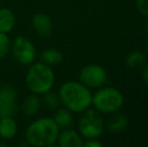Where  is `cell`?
Listing matches in <instances>:
<instances>
[{"instance_id":"cell-1","label":"cell","mask_w":148,"mask_h":147,"mask_svg":"<svg viewBox=\"0 0 148 147\" xmlns=\"http://www.w3.org/2000/svg\"><path fill=\"white\" fill-rule=\"evenodd\" d=\"M58 95L64 107L73 113H82L92 106L93 94L80 81L64 82L60 87Z\"/></svg>"},{"instance_id":"cell-2","label":"cell","mask_w":148,"mask_h":147,"mask_svg":"<svg viewBox=\"0 0 148 147\" xmlns=\"http://www.w3.org/2000/svg\"><path fill=\"white\" fill-rule=\"evenodd\" d=\"M60 131V127L53 118L41 117L31 122L27 126L24 136L28 145L47 147L57 143Z\"/></svg>"},{"instance_id":"cell-3","label":"cell","mask_w":148,"mask_h":147,"mask_svg":"<svg viewBox=\"0 0 148 147\" xmlns=\"http://www.w3.org/2000/svg\"><path fill=\"white\" fill-rule=\"evenodd\" d=\"M55 73L49 66L38 62L32 63L25 75V85L32 94L43 95L53 89Z\"/></svg>"},{"instance_id":"cell-4","label":"cell","mask_w":148,"mask_h":147,"mask_svg":"<svg viewBox=\"0 0 148 147\" xmlns=\"http://www.w3.org/2000/svg\"><path fill=\"white\" fill-rule=\"evenodd\" d=\"M124 105V96L115 87H101L92 97V106L103 114H113Z\"/></svg>"},{"instance_id":"cell-5","label":"cell","mask_w":148,"mask_h":147,"mask_svg":"<svg viewBox=\"0 0 148 147\" xmlns=\"http://www.w3.org/2000/svg\"><path fill=\"white\" fill-rule=\"evenodd\" d=\"M78 123L79 133L84 139H95L103 134L105 122L101 113L95 109H87L82 112Z\"/></svg>"},{"instance_id":"cell-6","label":"cell","mask_w":148,"mask_h":147,"mask_svg":"<svg viewBox=\"0 0 148 147\" xmlns=\"http://www.w3.org/2000/svg\"><path fill=\"white\" fill-rule=\"evenodd\" d=\"M10 51L17 63L23 66H30L36 59V49L30 39L24 36H17L11 41Z\"/></svg>"},{"instance_id":"cell-7","label":"cell","mask_w":148,"mask_h":147,"mask_svg":"<svg viewBox=\"0 0 148 147\" xmlns=\"http://www.w3.org/2000/svg\"><path fill=\"white\" fill-rule=\"evenodd\" d=\"M79 80L89 89H98L106 84L108 74L105 68L99 64H89L80 71Z\"/></svg>"},{"instance_id":"cell-8","label":"cell","mask_w":148,"mask_h":147,"mask_svg":"<svg viewBox=\"0 0 148 147\" xmlns=\"http://www.w3.org/2000/svg\"><path fill=\"white\" fill-rule=\"evenodd\" d=\"M17 94L10 85L0 87V117L14 116L18 112Z\"/></svg>"},{"instance_id":"cell-9","label":"cell","mask_w":148,"mask_h":147,"mask_svg":"<svg viewBox=\"0 0 148 147\" xmlns=\"http://www.w3.org/2000/svg\"><path fill=\"white\" fill-rule=\"evenodd\" d=\"M33 29L41 37H49L53 34V22L51 16L45 13H36L31 18Z\"/></svg>"},{"instance_id":"cell-10","label":"cell","mask_w":148,"mask_h":147,"mask_svg":"<svg viewBox=\"0 0 148 147\" xmlns=\"http://www.w3.org/2000/svg\"><path fill=\"white\" fill-rule=\"evenodd\" d=\"M57 143L60 147H83L84 138L76 130L64 128L60 131Z\"/></svg>"},{"instance_id":"cell-11","label":"cell","mask_w":148,"mask_h":147,"mask_svg":"<svg viewBox=\"0 0 148 147\" xmlns=\"http://www.w3.org/2000/svg\"><path fill=\"white\" fill-rule=\"evenodd\" d=\"M105 127L110 133L120 134L124 132L128 127V118L121 113H113V115L108 119Z\"/></svg>"},{"instance_id":"cell-12","label":"cell","mask_w":148,"mask_h":147,"mask_svg":"<svg viewBox=\"0 0 148 147\" xmlns=\"http://www.w3.org/2000/svg\"><path fill=\"white\" fill-rule=\"evenodd\" d=\"M18 126L13 116L0 117V138L4 140L12 139L16 136Z\"/></svg>"},{"instance_id":"cell-13","label":"cell","mask_w":148,"mask_h":147,"mask_svg":"<svg viewBox=\"0 0 148 147\" xmlns=\"http://www.w3.org/2000/svg\"><path fill=\"white\" fill-rule=\"evenodd\" d=\"M40 106L41 100L39 98V95L31 93L29 96H27L23 100L20 106V110L26 117H32L38 113V111L40 110Z\"/></svg>"},{"instance_id":"cell-14","label":"cell","mask_w":148,"mask_h":147,"mask_svg":"<svg viewBox=\"0 0 148 147\" xmlns=\"http://www.w3.org/2000/svg\"><path fill=\"white\" fill-rule=\"evenodd\" d=\"M16 23V17L14 12L9 8L0 9V32L9 34L12 31Z\"/></svg>"},{"instance_id":"cell-15","label":"cell","mask_w":148,"mask_h":147,"mask_svg":"<svg viewBox=\"0 0 148 147\" xmlns=\"http://www.w3.org/2000/svg\"><path fill=\"white\" fill-rule=\"evenodd\" d=\"M55 115H53V120L58 124L60 129H64V128H70L74 123V116L73 112L70 111L66 107L62 108H58L55 110Z\"/></svg>"},{"instance_id":"cell-16","label":"cell","mask_w":148,"mask_h":147,"mask_svg":"<svg viewBox=\"0 0 148 147\" xmlns=\"http://www.w3.org/2000/svg\"><path fill=\"white\" fill-rule=\"evenodd\" d=\"M62 53H60L59 49H53V47H49L45 51H42L39 55V59L41 63L45 64V65L49 66H57L62 63Z\"/></svg>"},{"instance_id":"cell-17","label":"cell","mask_w":148,"mask_h":147,"mask_svg":"<svg viewBox=\"0 0 148 147\" xmlns=\"http://www.w3.org/2000/svg\"><path fill=\"white\" fill-rule=\"evenodd\" d=\"M146 64V55L141 51H133L125 59V65L130 70L141 69Z\"/></svg>"},{"instance_id":"cell-18","label":"cell","mask_w":148,"mask_h":147,"mask_svg":"<svg viewBox=\"0 0 148 147\" xmlns=\"http://www.w3.org/2000/svg\"><path fill=\"white\" fill-rule=\"evenodd\" d=\"M42 96V102L47 108L51 109V110H57L60 107V100L59 95L51 92V90L45 93Z\"/></svg>"},{"instance_id":"cell-19","label":"cell","mask_w":148,"mask_h":147,"mask_svg":"<svg viewBox=\"0 0 148 147\" xmlns=\"http://www.w3.org/2000/svg\"><path fill=\"white\" fill-rule=\"evenodd\" d=\"M11 40L7 34L0 32V59H4L10 51Z\"/></svg>"},{"instance_id":"cell-20","label":"cell","mask_w":148,"mask_h":147,"mask_svg":"<svg viewBox=\"0 0 148 147\" xmlns=\"http://www.w3.org/2000/svg\"><path fill=\"white\" fill-rule=\"evenodd\" d=\"M135 5L138 12L145 18L148 17V0H135Z\"/></svg>"},{"instance_id":"cell-21","label":"cell","mask_w":148,"mask_h":147,"mask_svg":"<svg viewBox=\"0 0 148 147\" xmlns=\"http://www.w3.org/2000/svg\"><path fill=\"white\" fill-rule=\"evenodd\" d=\"M85 147H103V143L101 141L98 140V138L95 139H86V141L84 142Z\"/></svg>"},{"instance_id":"cell-22","label":"cell","mask_w":148,"mask_h":147,"mask_svg":"<svg viewBox=\"0 0 148 147\" xmlns=\"http://www.w3.org/2000/svg\"><path fill=\"white\" fill-rule=\"evenodd\" d=\"M141 69H142V71H141V78H142L143 82L148 86V63L145 64Z\"/></svg>"},{"instance_id":"cell-23","label":"cell","mask_w":148,"mask_h":147,"mask_svg":"<svg viewBox=\"0 0 148 147\" xmlns=\"http://www.w3.org/2000/svg\"><path fill=\"white\" fill-rule=\"evenodd\" d=\"M143 27H144V30H145V31H146L147 34H148V17L146 18V20H145L144 26H143Z\"/></svg>"},{"instance_id":"cell-24","label":"cell","mask_w":148,"mask_h":147,"mask_svg":"<svg viewBox=\"0 0 148 147\" xmlns=\"http://www.w3.org/2000/svg\"><path fill=\"white\" fill-rule=\"evenodd\" d=\"M146 55H147V57H148V42H147V44H146Z\"/></svg>"},{"instance_id":"cell-25","label":"cell","mask_w":148,"mask_h":147,"mask_svg":"<svg viewBox=\"0 0 148 147\" xmlns=\"http://www.w3.org/2000/svg\"><path fill=\"white\" fill-rule=\"evenodd\" d=\"M0 146H6L5 144H3V143H0Z\"/></svg>"}]
</instances>
